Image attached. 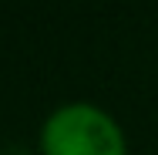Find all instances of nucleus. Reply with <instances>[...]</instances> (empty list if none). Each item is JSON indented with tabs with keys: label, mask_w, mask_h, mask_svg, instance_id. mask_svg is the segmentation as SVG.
<instances>
[{
	"label": "nucleus",
	"mask_w": 158,
	"mask_h": 155,
	"mask_svg": "<svg viewBox=\"0 0 158 155\" xmlns=\"http://www.w3.org/2000/svg\"><path fill=\"white\" fill-rule=\"evenodd\" d=\"M44 155H125V135L118 122L94 105H64L40 131Z\"/></svg>",
	"instance_id": "nucleus-1"
},
{
	"label": "nucleus",
	"mask_w": 158,
	"mask_h": 155,
	"mask_svg": "<svg viewBox=\"0 0 158 155\" xmlns=\"http://www.w3.org/2000/svg\"><path fill=\"white\" fill-rule=\"evenodd\" d=\"M10 155H20V152H10Z\"/></svg>",
	"instance_id": "nucleus-2"
}]
</instances>
